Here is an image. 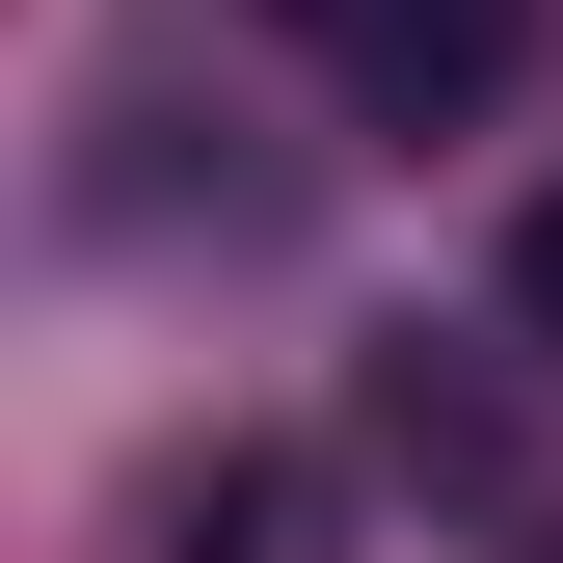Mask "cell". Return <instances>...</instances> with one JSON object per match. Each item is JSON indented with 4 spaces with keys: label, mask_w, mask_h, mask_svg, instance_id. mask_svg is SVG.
<instances>
[{
    "label": "cell",
    "mask_w": 563,
    "mask_h": 563,
    "mask_svg": "<svg viewBox=\"0 0 563 563\" xmlns=\"http://www.w3.org/2000/svg\"><path fill=\"white\" fill-rule=\"evenodd\" d=\"M510 322L563 349V188H537V216H510Z\"/></svg>",
    "instance_id": "3"
},
{
    "label": "cell",
    "mask_w": 563,
    "mask_h": 563,
    "mask_svg": "<svg viewBox=\"0 0 563 563\" xmlns=\"http://www.w3.org/2000/svg\"><path fill=\"white\" fill-rule=\"evenodd\" d=\"M268 27H296L376 134H456V108H510V81H537V0H268Z\"/></svg>",
    "instance_id": "1"
},
{
    "label": "cell",
    "mask_w": 563,
    "mask_h": 563,
    "mask_svg": "<svg viewBox=\"0 0 563 563\" xmlns=\"http://www.w3.org/2000/svg\"><path fill=\"white\" fill-rule=\"evenodd\" d=\"M162 563H349V483L296 430H216V456H162Z\"/></svg>",
    "instance_id": "2"
}]
</instances>
